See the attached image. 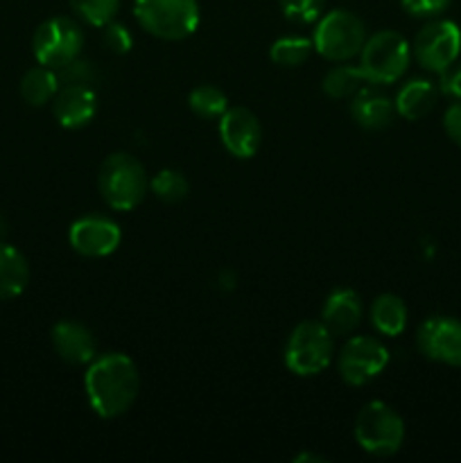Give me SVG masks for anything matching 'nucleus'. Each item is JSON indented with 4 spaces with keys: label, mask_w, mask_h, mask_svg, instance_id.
<instances>
[{
    "label": "nucleus",
    "mask_w": 461,
    "mask_h": 463,
    "mask_svg": "<svg viewBox=\"0 0 461 463\" xmlns=\"http://www.w3.org/2000/svg\"><path fill=\"white\" fill-rule=\"evenodd\" d=\"M296 463H306V461H315V463H324L325 459L321 455H310V452H303V455H298L296 459H294Z\"/></svg>",
    "instance_id": "473e14b6"
},
{
    "label": "nucleus",
    "mask_w": 461,
    "mask_h": 463,
    "mask_svg": "<svg viewBox=\"0 0 461 463\" xmlns=\"http://www.w3.org/2000/svg\"><path fill=\"white\" fill-rule=\"evenodd\" d=\"M102 41L104 45H107L108 50H111L113 54H127L131 50V45H134V36H131V32L127 30L125 25H120V23H108V25L102 27Z\"/></svg>",
    "instance_id": "c85d7f7f"
},
{
    "label": "nucleus",
    "mask_w": 461,
    "mask_h": 463,
    "mask_svg": "<svg viewBox=\"0 0 461 463\" xmlns=\"http://www.w3.org/2000/svg\"><path fill=\"white\" fill-rule=\"evenodd\" d=\"M419 351L428 360L446 366H461V321L455 317H429L416 333Z\"/></svg>",
    "instance_id": "9b49d317"
},
{
    "label": "nucleus",
    "mask_w": 461,
    "mask_h": 463,
    "mask_svg": "<svg viewBox=\"0 0 461 463\" xmlns=\"http://www.w3.org/2000/svg\"><path fill=\"white\" fill-rule=\"evenodd\" d=\"M68 3L81 21L93 27L108 25L120 9V0H68Z\"/></svg>",
    "instance_id": "393cba45"
},
{
    "label": "nucleus",
    "mask_w": 461,
    "mask_h": 463,
    "mask_svg": "<svg viewBox=\"0 0 461 463\" xmlns=\"http://www.w3.org/2000/svg\"><path fill=\"white\" fill-rule=\"evenodd\" d=\"M84 389L90 410L99 419H118L129 411L138 398V366L125 353H104L89 364Z\"/></svg>",
    "instance_id": "f257e3e1"
},
{
    "label": "nucleus",
    "mask_w": 461,
    "mask_h": 463,
    "mask_svg": "<svg viewBox=\"0 0 461 463\" xmlns=\"http://www.w3.org/2000/svg\"><path fill=\"white\" fill-rule=\"evenodd\" d=\"M220 138L235 158H253L262 145V125L256 113L244 107L226 109L220 118Z\"/></svg>",
    "instance_id": "ddd939ff"
},
{
    "label": "nucleus",
    "mask_w": 461,
    "mask_h": 463,
    "mask_svg": "<svg viewBox=\"0 0 461 463\" xmlns=\"http://www.w3.org/2000/svg\"><path fill=\"white\" fill-rule=\"evenodd\" d=\"M30 283V265L12 244L0 242V301L21 297Z\"/></svg>",
    "instance_id": "6ab92c4d"
},
{
    "label": "nucleus",
    "mask_w": 461,
    "mask_h": 463,
    "mask_svg": "<svg viewBox=\"0 0 461 463\" xmlns=\"http://www.w3.org/2000/svg\"><path fill=\"white\" fill-rule=\"evenodd\" d=\"M188 107L190 111L197 113L203 120H215V118H221L229 109V98L221 89L212 84L197 86L193 93L188 95Z\"/></svg>",
    "instance_id": "5701e85b"
},
{
    "label": "nucleus",
    "mask_w": 461,
    "mask_h": 463,
    "mask_svg": "<svg viewBox=\"0 0 461 463\" xmlns=\"http://www.w3.org/2000/svg\"><path fill=\"white\" fill-rule=\"evenodd\" d=\"M438 98V86L429 80H409L400 86L396 99V113L405 120H420L434 109Z\"/></svg>",
    "instance_id": "a211bd4d"
},
{
    "label": "nucleus",
    "mask_w": 461,
    "mask_h": 463,
    "mask_svg": "<svg viewBox=\"0 0 461 463\" xmlns=\"http://www.w3.org/2000/svg\"><path fill=\"white\" fill-rule=\"evenodd\" d=\"M99 194L108 208L129 213L145 199L149 188L143 163L125 152H116L102 163L98 176Z\"/></svg>",
    "instance_id": "f03ea898"
},
{
    "label": "nucleus",
    "mask_w": 461,
    "mask_h": 463,
    "mask_svg": "<svg viewBox=\"0 0 461 463\" xmlns=\"http://www.w3.org/2000/svg\"><path fill=\"white\" fill-rule=\"evenodd\" d=\"M59 86H93L98 81V68L89 59H72L66 66L57 68Z\"/></svg>",
    "instance_id": "bb28decb"
},
{
    "label": "nucleus",
    "mask_w": 461,
    "mask_h": 463,
    "mask_svg": "<svg viewBox=\"0 0 461 463\" xmlns=\"http://www.w3.org/2000/svg\"><path fill=\"white\" fill-rule=\"evenodd\" d=\"M443 129H446L447 138L461 147V99L447 107L446 116H443Z\"/></svg>",
    "instance_id": "2f4dec72"
},
{
    "label": "nucleus",
    "mask_w": 461,
    "mask_h": 463,
    "mask_svg": "<svg viewBox=\"0 0 461 463\" xmlns=\"http://www.w3.org/2000/svg\"><path fill=\"white\" fill-rule=\"evenodd\" d=\"M59 90L57 71L48 66H36L23 75L21 80V95L30 107H45L52 102V98Z\"/></svg>",
    "instance_id": "4be33fe9"
},
{
    "label": "nucleus",
    "mask_w": 461,
    "mask_h": 463,
    "mask_svg": "<svg viewBox=\"0 0 461 463\" xmlns=\"http://www.w3.org/2000/svg\"><path fill=\"white\" fill-rule=\"evenodd\" d=\"M411 61V48L402 34L382 30L366 39L360 52V68L373 86H387L400 80Z\"/></svg>",
    "instance_id": "423d86ee"
},
{
    "label": "nucleus",
    "mask_w": 461,
    "mask_h": 463,
    "mask_svg": "<svg viewBox=\"0 0 461 463\" xmlns=\"http://www.w3.org/2000/svg\"><path fill=\"white\" fill-rule=\"evenodd\" d=\"M7 233V224H5V220H3V215H0V238H3V235Z\"/></svg>",
    "instance_id": "72a5a7b5"
},
{
    "label": "nucleus",
    "mask_w": 461,
    "mask_h": 463,
    "mask_svg": "<svg viewBox=\"0 0 461 463\" xmlns=\"http://www.w3.org/2000/svg\"><path fill=\"white\" fill-rule=\"evenodd\" d=\"M134 14L147 34L163 41H181L199 27L197 0H136Z\"/></svg>",
    "instance_id": "20e7f679"
},
{
    "label": "nucleus",
    "mask_w": 461,
    "mask_h": 463,
    "mask_svg": "<svg viewBox=\"0 0 461 463\" xmlns=\"http://www.w3.org/2000/svg\"><path fill=\"white\" fill-rule=\"evenodd\" d=\"M84 48V30L68 16H54L41 23L32 36V50L41 66L52 71L80 57Z\"/></svg>",
    "instance_id": "6e6552de"
},
{
    "label": "nucleus",
    "mask_w": 461,
    "mask_h": 463,
    "mask_svg": "<svg viewBox=\"0 0 461 463\" xmlns=\"http://www.w3.org/2000/svg\"><path fill=\"white\" fill-rule=\"evenodd\" d=\"M351 118L369 131L387 129L396 118V104L391 98L369 86L351 99Z\"/></svg>",
    "instance_id": "f3484780"
},
{
    "label": "nucleus",
    "mask_w": 461,
    "mask_h": 463,
    "mask_svg": "<svg viewBox=\"0 0 461 463\" xmlns=\"http://www.w3.org/2000/svg\"><path fill=\"white\" fill-rule=\"evenodd\" d=\"M312 43L316 52L328 61H348L364 48V21L348 9H333L316 23Z\"/></svg>",
    "instance_id": "0eeeda50"
},
{
    "label": "nucleus",
    "mask_w": 461,
    "mask_h": 463,
    "mask_svg": "<svg viewBox=\"0 0 461 463\" xmlns=\"http://www.w3.org/2000/svg\"><path fill=\"white\" fill-rule=\"evenodd\" d=\"M450 3L452 0H400L402 9L416 18L438 16V14H443L450 7Z\"/></svg>",
    "instance_id": "c756f323"
},
{
    "label": "nucleus",
    "mask_w": 461,
    "mask_h": 463,
    "mask_svg": "<svg viewBox=\"0 0 461 463\" xmlns=\"http://www.w3.org/2000/svg\"><path fill=\"white\" fill-rule=\"evenodd\" d=\"M149 190H152L161 202L176 203L181 202V199L188 197L190 184L179 170H170V167H167V170H161L152 181H149Z\"/></svg>",
    "instance_id": "a878e982"
},
{
    "label": "nucleus",
    "mask_w": 461,
    "mask_h": 463,
    "mask_svg": "<svg viewBox=\"0 0 461 463\" xmlns=\"http://www.w3.org/2000/svg\"><path fill=\"white\" fill-rule=\"evenodd\" d=\"M389 348L375 337H351L339 351V375L351 387H364L387 369Z\"/></svg>",
    "instance_id": "9d476101"
},
{
    "label": "nucleus",
    "mask_w": 461,
    "mask_h": 463,
    "mask_svg": "<svg viewBox=\"0 0 461 463\" xmlns=\"http://www.w3.org/2000/svg\"><path fill=\"white\" fill-rule=\"evenodd\" d=\"M362 321V301L360 294L351 288H337L330 292L325 298L324 312H321V324L334 335V337H343L351 335L353 330L360 326Z\"/></svg>",
    "instance_id": "dca6fc26"
},
{
    "label": "nucleus",
    "mask_w": 461,
    "mask_h": 463,
    "mask_svg": "<svg viewBox=\"0 0 461 463\" xmlns=\"http://www.w3.org/2000/svg\"><path fill=\"white\" fill-rule=\"evenodd\" d=\"M411 54L419 61L423 71L429 72H443L447 66L459 59L461 54V30L456 23L447 21V18H438V21H429L428 25L420 27L416 34L414 45H411Z\"/></svg>",
    "instance_id": "1a4fd4ad"
},
{
    "label": "nucleus",
    "mask_w": 461,
    "mask_h": 463,
    "mask_svg": "<svg viewBox=\"0 0 461 463\" xmlns=\"http://www.w3.org/2000/svg\"><path fill=\"white\" fill-rule=\"evenodd\" d=\"M438 93L447 95L452 99H461V61L456 59L452 66L438 72Z\"/></svg>",
    "instance_id": "7c9ffc66"
},
{
    "label": "nucleus",
    "mask_w": 461,
    "mask_h": 463,
    "mask_svg": "<svg viewBox=\"0 0 461 463\" xmlns=\"http://www.w3.org/2000/svg\"><path fill=\"white\" fill-rule=\"evenodd\" d=\"M278 3L287 21L296 23V25H310V23L319 21L325 0H278Z\"/></svg>",
    "instance_id": "cd10ccee"
},
{
    "label": "nucleus",
    "mask_w": 461,
    "mask_h": 463,
    "mask_svg": "<svg viewBox=\"0 0 461 463\" xmlns=\"http://www.w3.org/2000/svg\"><path fill=\"white\" fill-rule=\"evenodd\" d=\"M52 113L63 129H81L98 113L93 86H59L52 98Z\"/></svg>",
    "instance_id": "4468645a"
},
{
    "label": "nucleus",
    "mask_w": 461,
    "mask_h": 463,
    "mask_svg": "<svg viewBox=\"0 0 461 463\" xmlns=\"http://www.w3.org/2000/svg\"><path fill=\"white\" fill-rule=\"evenodd\" d=\"M334 357V335L321 321H303L285 344V366L298 378H312L330 366Z\"/></svg>",
    "instance_id": "7ed1b4c3"
},
{
    "label": "nucleus",
    "mask_w": 461,
    "mask_h": 463,
    "mask_svg": "<svg viewBox=\"0 0 461 463\" xmlns=\"http://www.w3.org/2000/svg\"><path fill=\"white\" fill-rule=\"evenodd\" d=\"M355 441L373 457H391L405 443V423L391 405L366 402L355 419Z\"/></svg>",
    "instance_id": "39448f33"
},
{
    "label": "nucleus",
    "mask_w": 461,
    "mask_h": 463,
    "mask_svg": "<svg viewBox=\"0 0 461 463\" xmlns=\"http://www.w3.org/2000/svg\"><path fill=\"white\" fill-rule=\"evenodd\" d=\"M50 339L59 360L71 366H86L98 357V342L93 333L77 321H59Z\"/></svg>",
    "instance_id": "2eb2a0df"
},
{
    "label": "nucleus",
    "mask_w": 461,
    "mask_h": 463,
    "mask_svg": "<svg viewBox=\"0 0 461 463\" xmlns=\"http://www.w3.org/2000/svg\"><path fill=\"white\" fill-rule=\"evenodd\" d=\"M371 84L366 80L364 71L360 66H334L333 71H328V75L324 77V93L333 99H353L357 93H362L364 89H369Z\"/></svg>",
    "instance_id": "412c9836"
},
{
    "label": "nucleus",
    "mask_w": 461,
    "mask_h": 463,
    "mask_svg": "<svg viewBox=\"0 0 461 463\" xmlns=\"http://www.w3.org/2000/svg\"><path fill=\"white\" fill-rule=\"evenodd\" d=\"M315 50L312 39H303V36H283V39L274 41L269 50V57L276 66L283 68H296L303 61H307V57Z\"/></svg>",
    "instance_id": "b1692460"
},
{
    "label": "nucleus",
    "mask_w": 461,
    "mask_h": 463,
    "mask_svg": "<svg viewBox=\"0 0 461 463\" xmlns=\"http://www.w3.org/2000/svg\"><path fill=\"white\" fill-rule=\"evenodd\" d=\"M371 324L384 337H398L407 328V306L396 294H380L371 306Z\"/></svg>",
    "instance_id": "aec40b11"
},
{
    "label": "nucleus",
    "mask_w": 461,
    "mask_h": 463,
    "mask_svg": "<svg viewBox=\"0 0 461 463\" xmlns=\"http://www.w3.org/2000/svg\"><path fill=\"white\" fill-rule=\"evenodd\" d=\"M71 247L84 258H107L120 247L122 231L111 217L86 215L72 222Z\"/></svg>",
    "instance_id": "f8f14e48"
}]
</instances>
